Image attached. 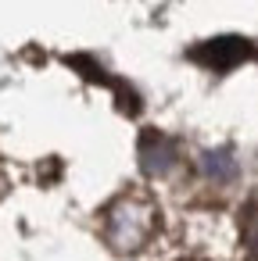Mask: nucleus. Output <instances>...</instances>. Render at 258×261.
Returning a JSON list of instances; mask_svg holds the SVG:
<instances>
[{"mask_svg":"<svg viewBox=\"0 0 258 261\" xmlns=\"http://www.w3.org/2000/svg\"><path fill=\"white\" fill-rule=\"evenodd\" d=\"M154 225H158V207L151 197L144 193H126L119 197L111 207H108V218H104V232H108V243L122 254L129 250H140L151 236H154Z\"/></svg>","mask_w":258,"mask_h":261,"instance_id":"nucleus-1","label":"nucleus"}]
</instances>
